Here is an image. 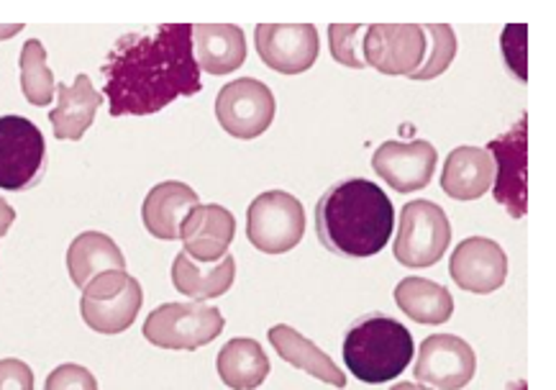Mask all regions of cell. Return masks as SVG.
Returning a JSON list of instances; mask_svg holds the SVG:
<instances>
[{"instance_id":"obj_25","label":"cell","mask_w":556,"mask_h":390,"mask_svg":"<svg viewBox=\"0 0 556 390\" xmlns=\"http://www.w3.org/2000/svg\"><path fill=\"white\" fill-rule=\"evenodd\" d=\"M395 303L416 324L441 326L454 314V298L448 288L426 278H405L395 288Z\"/></svg>"},{"instance_id":"obj_1","label":"cell","mask_w":556,"mask_h":390,"mask_svg":"<svg viewBox=\"0 0 556 390\" xmlns=\"http://www.w3.org/2000/svg\"><path fill=\"white\" fill-rule=\"evenodd\" d=\"M111 116H152L201 93L190 24H162L121 37L101 65Z\"/></svg>"},{"instance_id":"obj_19","label":"cell","mask_w":556,"mask_h":390,"mask_svg":"<svg viewBox=\"0 0 556 390\" xmlns=\"http://www.w3.org/2000/svg\"><path fill=\"white\" fill-rule=\"evenodd\" d=\"M495 165L488 149L482 147H456L448 152L441 188L454 201H477L493 188Z\"/></svg>"},{"instance_id":"obj_2","label":"cell","mask_w":556,"mask_h":390,"mask_svg":"<svg viewBox=\"0 0 556 390\" xmlns=\"http://www.w3.org/2000/svg\"><path fill=\"white\" fill-rule=\"evenodd\" d=\"M395 229V209L388 193L365 177L331 186L316 205V234L326 250L349 260L380 254Z\"/></svg>"},{"instance_id":"obj_6","label":"cell","mask_w":556,"mask_h":390,"mask_svg":"<svg viewBox=\"0 0 556 390\" xmlns=\"http://www.w3.org/2000/svg\"><path fill=\"white\" fill-rule=\"evenodd\" d=\"M452 244V224L439 203L410 201L403 205L401 229L392 252L401 265L410 269H426L444 257Z\"/></svg>"},{"instance_id":"obj_15","label":"cell","mask_w":556,"mask_h":390,"mask_svg":"<svg viewBox=\"0 0 556 390\" xmlns=\"http://www.w3.org/2000/svg\"><path fill=\"white\" fill-rule=\"evenodd\" d=\"M448 275H452L456 288L467 290V293H495L508 278V257L493 239L469 237L459 247H454Z\"/></svg>"},{"instance_id":"obj_29","label":"cell","mask_w":556,"mask_h":390,"mask_svg":"<svg viewBox=\"0 0 556 390\" xmlns=\"http://www.w3.org/2000/svg\"><path fill=\"white\" fill-rule=\"evenodd\" d=\"M45 390H98V380L88 367L67 363L49 373Z\"/></svg>"},{"instance_id":"obj_20","label":"cell","mask_w":556,"mask_h":390,"mask_svg":"<svg viewBox=\"0 0 556 390\" xmlns=\"http://www.w3.org/2000/svg\"><path fill=\"white\" fill-rule=\"evenodd\" d=\"M192 54L208 75H228L247 62L244 32L233 24L192 26Z\"/></svg>"},{"instance_id":"obj_18","label":"cell","mask_w":556,"mask_h":390,"mask_svg":"<svg viewBox=\"0 0 556 390\" xmlns=\"http://www.w3.org/2000/svg\"><path fill=\"white\" fill-rule=\"evenodd\" d=\"M103 96L92 88L88 75H77L73 85H56V109L49 111L54 137L64 141H80L92 126Z\"/></svg>"},{"instance_id":"obj_3","label":"cell","mask_w":556,"mask_h":390,"mask_svg":"<svg viewBox=\"0 0 556 390\" xmlns=\"http://www.w3.org/2000/svg\"><path fill=\"white\" fill-rule=\"evenodd\" d=\"M413 352L410 329L384 314L356 318L344 337V363L356 380L369 386L395 380L408 370Z\"/></svg>"},{"instance_id":"obj_32","label":"cell","mask_w":556,"mask_h":390,"mask_svg":"<svg viewBox=\"0 0 556 390\" xmlns=\"http://www.w3.org/2000/svg\"><path fill=\"white\" fill-rule=\"evenodd\" d=\"M21 28H24V24H13V26H0V39L5 37H13V34H18Z\"/></svg>"},{"instance_id":"obj_27","label":"cell","mask_w":556,"mask_h":390,"mask_svg":"<svg viewBox=\"0 0 556 390\" xmlns=\"http://www.w3.org/2000/svg\"><path fill=\"white\" fill-rule=\"evenodd\" d=\"M424 34L426 39V56L420 67L410 75V80H433V77L444 75L452 67L456 56V34L452 26L446 24H426Z\"/></svg>"},{"instance_id":"obj_28","label":"cell","mask_w":556,"mask_h":390,"mask_svg":"<svg viewBox=\"0 0 556 390\" xmlns=\"http://www.w3.org/2000/svg\"><path fill=\"white\" fill-rule=\"evenodd\" d=\"M369 24H331L329 41L331 54L339 65L352 70H365V37Z\"/></svg>"},{"instance_id":"obj_26","label":"cell","mask_w":556,"mask_h":390,"mask_svg":"<svg viewBox=\"0 0 556 390\" xmlns=\"http://www.w3.org/2000/svg\"><path fill=\"white\" fill-rule=\"evenodd\" d=\"M21 90L31 105H49L56 93L54 75L47 65V49L39 39H28L21 49Z\"/></svg>"},{"instance_id":"obj_5","label":"cell","mask_w":556,"mask_h":390,"mask_svg":"<svg viewBox=\"0 0 556 390\" xmlns=\"http://www.w3.org/2000/svg\"><path fill=\"white\" fill-rule=\"evenodd\" d=\"M141 303H144V288L126 269H111L98 275L88 288L83 290L80 314L88 329L98 335H121L137 322Z\"/></svg>"},{"instance_id":"obj_14","label":"cell","mask_w":556,"mask_h":390,"mask_svg":"<svg viewBox=\"0 0 556 390\" xmlns=\"http://www.w3.org/2000/svg\"><path fill=\"white\" fill-rule=\"evenodd\" d=\"M439 152L431 141H384L372 154L375 173L397 193H413L433 180Z\"/></svg>"},{"instance_id":"obj_7","label":"cell","mask_w":556,"mask_h":390,"mask_svg":"<svg viewBox=\"0 0 556 390\" xmlns=\"http://www.w3.org/2000/svg\"><path fill=\"white\" fill-rule=\"evenodd\" d=\"M305 211L295 196L269 190L256 196L247 211V239L265 254H285L301 244Z\"/></svg>"},{"instance_id":"obj_10","label":"cell","mask_w":556,"mask_h":390,"mask_svg":"<svg viewBox=\"0 0 556 390\" xmlns=\"http://www.w3.org/2000/svg\"><path fill=\"white\" fill-rule=\"evenodd\" d=\"M275 96L265 83L254 77H239L226 83L216 98V118L220 129L233 139L262 137L275 122Z\"/></svg>"},{"instance_id":"obj_30","label":"cell","mask_w":556,"mask_h":390,"mask_svg":"<svg viewBox=\"0 0 556 390\" xmlns=\"http://www.w3.org/2000/svg\"><path fill=\"white\" fill-rule=\"evenodd\" d=\"M0 390H34V373L16 357L0 360Z\"/></svg>"},{"instance_id":"obj_31","label":"cell","mask_w":556,"mask_h":390,"mask_svg":"<svg viewBox=\"0 0 556 390\" xmlns=\"http://www.w3.org/2000/svg\"><path fill=\"white\" fill-rule=\"evenodd\" d=\"M13 222H16V211H13L11 205L5 203L3 198H0V239H3L5 234H9Z\"/></svg>"},{"instance_id":"obj_4","label":"cell","mask_w":556,"mask_h":390,"mask_svg":"<svg viewBox=\"0 0 556 390\" xmlns=\"http://www.w3.org/2000/svg\"><path fill=\"white\" fill-rule=\"evenodd\" d=\"M224 314L205 303H162L144 322V339L160 350L195 352L224 331Z\"/></svg>"},{"instance_id":"obj_11","label":"cell","mask_w":556,"mask_h":390,"mask_svg":"<svg viewBox=\"0 0 556 390\" xmlns=\"http://www.w3.org/2000/svg\"><path fill=\"white\" fill-rule=\"evenodd\" d=\"M477 373V354L462 337L431 335L418 350L416 375L429 390H462Z\"/></svg>"},{"instance_id":"obj_21","label":"cell","mask_w":556,"mask_h":390,"mask_svg":"<svg viewBox=\"0 0 556 390\" xmlns=\"http://www.w3.org/2000/svg\"><path fill=\"white\" fill-rule=\"evenodd\" d=\"M237 280V260L226 254L218 262H195L190 254L180 252L173 262V286L177 293L192 301H208L231 290Z\"/></svg>"},{"instance_id":"obj_23","label":"cell","mask_w":556,"mask_h":390,"mask_svg":"<svg viewBox=\"0 0 556 390\" xmlns=\"http://www.w3.org/2000/svg\"><path fill=\"white\" fill-rule=\"evenodd\" d=\"M67 269L75 286L85 290L98 275L111 273V269H126V257L111 237L101 231H85L70 244Z\"/></svg>"},{"instance_id":"obj_16","label":"cell","mask_w":556,"mask_h":390,"mask_svg":"<svg viewBox=\"0 0 556 390\" xmlns=\"http://www.w3.org/2000/svg\"><path fill=\"white\" fill-rule=\"evenodd\" d=\"M233 237H237V218L218 203L195 205L180 226L182 252L195 262L224 260Z\"/></svg>"},{"instance_id":"obj_33","label":"cell","mask_w":556,"mask_h":390,"mask_svg":"<svg viewBox=\"0 0 556 390\" xmlns=\"http://www.w3.org/2000/svg\"><path fill=\"white\" fill-rule=\"evenodd\" d=\"M390 390H429V388L416 386V382H397V386H392Z\"/></svg>"},{"instance_id":"obj_9","label":"cell","mask_w":556,"mask_h":390,"mask_svg":"<svg viewBox=\"0 0 556 390\" xmlns=\"http://www.w3.org/2000/svg\"><path fill=\"white\" fill-rule=\"evenodd\" d=\"M495 165V201L505 214L523 218L529 211V116L488 144Z\"/></svg>"},{"instance_id":"obj_17","label":"cell","mask_w":556,"mask_h":390,"mask_svg":"<svg viewBox=\"0 0 556 390\" xmlns=\"http://www.w3.org/2000/svg\"><path fill=\"white\" fill-rule=\"evenodd\" d=\"M195 205H201L195 190L185 186L180 180H167L160 183L149 190L141 205V222H144L147 231L156 239H165V242H175L180 239V226L185 216L190 214Z\"/></svg>"},{"instance_id":"obj_13","label":"cell","mask_w":556,"mask_h":390,"mask_svg":"<svg viewBox=\"0 0 556 390\" xmlns=\"http://www.w3.org/2000/svg\"><path fill=\"white\" fill-rule=\"evenodd\" d=\"M256 52L280 75H303L318 60V32L313 24H260Z\"/></svg>"},{"instance_id":"obj_8","label":"cell","mask_w":556,"mask_h":390,"mask_svg":"<svg viewBox=\"0 0 556 390\" xmlns=\"http://www.w3.org/2000/svg\"><path fill=\"white\" fill-rule=\"evenodd\" d=\"M47 141L24 116H0V190H31L45 177Z\"/></svg>"},{"instance_id":"obj_12","label":"cell","mask_w":556,"mask_h":390,"mask_svg":"<svg viewBox=\"0 0 556 390\" xmlns=\"http://www.w3.org/2000/svg\"><path fill=\"white\" fill-rule=\"evenodd\" d=\"M426 56V34L418 24H372L365 37V62L390 77H410Z\"/></svg>"},{"instance_id":"obj_22","label":"cell","mask_w":556,"mask_h":390,"mask_svg":"<svg viewBox=\"0 0 556 390\" xmlns=\"http://www.w3.org/2000/svg\"><path fill=\"white\" fill-rule=\"evenodd\" d=\"M269 344L275 347L277 354L290 363L298 370L313 375V378L326 382V386L333 388H344L346 386V375L344 370H339V365L326 354L324 350H318L311 339H305L301 331L292 329L288 324H277L269 329Z\"/></svg>"},{"instance_id":"obj_24","label":"cell","mask_w":556,"mask_h":390,"mask_svg":"<svg viewBox=\"0 0 556 390\" xmlns=\"http://www.w3.org/2000/svg\"><path fill=\"white\" fill-rule=\"evenodd\" d=\"M216 370L226 388L256 390L267 380L273 367H269L267 352L262 350V344L256 339L237 337L231 342H226L224 350L218 352Z\"/></svg>"}]
</instances>
